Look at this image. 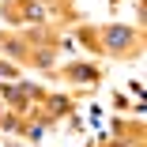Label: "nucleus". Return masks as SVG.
Masks as SVG:
<instances>
[{
  "label": "nucleus",
  "instance_id": "obj_2",
  "mask_svg": "<svg viewBox=\"0 0 147 147\" xmlns=\"http://www.w3.org/2000/svg\"><path fill=\"white\" fill-rule=\"evenodd\" d=\"M64 76L72 83H98V68L94 64H64Z\"/></svg>",
  "mask_w": 147,
  "mask_h": 147
},
{
  "label": "nucleus",
  "instance_id": "obj_9",
  "mask_svg": "<svg viewBox=\"0 0 147 147\" xmlns=\"http://www.w3.org/2000/svg\"><path fill=\"white\" fill-rule=\"evenodd\" d=\"M79 42H83L87 49H94V45H98V38L91 34V26H79Z\"/></svg>",
  "mask_w": 147,
  "mask_h": 147
},
{
  "label": "nucleus",
  "instance_id": "obj_7",
  "mask_svg": "<svg viewBox=\"0 0 147 147\" xmlns=\"http://www.w3.org/2000/svg\"><path fill=\"white\" fill-rule=\"evenodd\" d=\"M19 91L30 98V102H38V98H45V87H38V83H19Z\"/></svg>",
  "mask_w": 147,
  "mask_h": 147
},
{
  "label": "nucleus",
  "instance_id": "obj_6",
  "mask_svg": "<svg viewBox=\"0 0 147 147\" xmlns=\"http://www.w3.org/2000/svg\"><path fill=\"white\" fill-rule=\"evenodd\" d=\"M30 57H34V64H38L42 72H53V68H57V53H53V49H34Z\"/></svg>",
  "mask_w": 147,
  "mask_h": 147
},
{
  "label": "nucleus",
  "instance_id": "obj_11",
  "mask_svg": "<svg viewBox=\"0 0 147 147\" xmlns=\"http://www.w3.org/2000/svg\"><path fill=\"white\" fill-rule=\"evenodd\" d=\"M109 4H121V0H109Z\"/></svg>",
  "mask_w": 147,
  "mask_h": 147
},
{
  "label": "nucleus",
  "instance_id": "obj_8",
  "mask_svg": "<svg viewBox=\"0 0 147 147\" xmlns=\"http://www.w3.org/2000/svg\"><path fill=\"white\" fill-rule=\"evenodd\" d=\"M19 128H23V121H19L15 113H4V117H0V132H19Z\"/></svg>",
  "mask_w": 147,
  "mask_h": 147
},
{
  "label": "nucleus",
  "instance_id": "obj_4",
  "mask_svg": "<svg viewBox=\"0 0 147 147\" xmlns=\"http://www.w3.org/2000/svg\"><path fill=\"white\" fill-rule=\"evenodd\" d=\"M0 98H4V102H11L15 109H23L26 102H30V98H26V94L19 91V87H15V83H0Z\"/></svg>",
  "mask_w": 147,
  "mask_h": 147
},
{
  "label": "nucleus",
  "instance_id": "obj_3",
  "mask_svg": "<svg viewBox=\"0 0 147 147\" xmlns=\"http://www.w3.org/2000/svg\"><path fill=\"white\" fill-rule=\"evenodd\" d=\"M0 49H4L11 61H26V57H30V45L19 42V38H8V34H0Z\"/></svg>",
  "mask_w": 147,
  "mask_h": 147
},
{
  "label": "nucleus",
  "instance_id": "obj_10",
  "mask_svg": "<svg viewBox=\"0 0 147 147\" xmlns=\"http://www.w3.org/2000/svg\"><path fill=\"white\" fill-rule=\"evenodd\" d=\"M0 79H15V64H8V61H0Z\"/></svg>",
  "mask_w": 147,
  "mask_h": 147
},
{
  "label": "nucleus",
  "instance_id": "obj_5",
  "mask_svg": "<svg viewBox=\"0 0 147 147\" xmlns=\"http://www.w3.org/2000/svg\"><path fill=\"white\" fill-rule=\"evenodd\" d=\"M45 98H49V113H45V117H53V121H57V117L72 113V98H64V94H45Z\"/></svg>",
  "mask_w": 147,
  "mask_h": 147
},
{
  "label": "nucleus",
  "instance_id": "obj_1",
  "mask_svg": "<svg viewBox=\"0 0 147 147\" xmlns=\"http://www.w3.org/2000/svg\"><path fill=\"white\" fill-rule=\"evenodd\" d=\"M98 42H102V45H106L113 57H121V53H128V49H132V42H136V30H132V26L113 23V26H102Z\"/></svg>",
  "mask_w": 147,
  "mask_h": 147
}]
</instances>
